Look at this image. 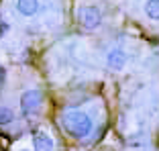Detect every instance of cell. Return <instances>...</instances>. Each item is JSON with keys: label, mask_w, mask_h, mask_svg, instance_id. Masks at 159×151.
Instances as JSON below:
<instances>
[{"label": "cell", "mask_w": 159, "mask_h": 151, "mask_svg": "<svg viewBox=\"0 0 159 151\" xmlns=\"http://www.w3.org/2000/svg\"><path fill=\"white\" fill-rule=\"evenodd\" d=\"M8 33V23L6 21H0V37H4Z\"/></svg>", "instance_id": "cell-9"}, {"label": "cell", "mask_w": 159, "mask_h": 151, "mask_svg": "<svg viewBox=\"0 0 159 151\" xmlns=\"http://www.w3.org/2000/svg\"><path fill=\"white\" fill-rule=\"evenodd\" d=\"M78 21L80 25L88 31H94V29H98L102 25V12H100L96 6H80L78 10Z\"/></svg>", "instance_id": "cell-3"}, {"label": "cell", "mask_w": 159, "mask_h": 151, "mask_svg": "<svg viewBox=\"0 0 159 151\" xmlns=\"http://www.w3.org/2000/svg\"><path fill=\"white\" fill-rule=\"evenodd\" d=\"M53 147H55V143H53V139L45 131H39L33 135V149L35 151H53Z\"/></svg>", "instance_id": "cell-5"}, {"label": "cell", "mask_w": 159, "mask_h": 151, "mask_svg": "<svg viewBox=\"0 0 159 151\" xmlns=\"http://www.w3.org/2000/svg\"><path fill=\"white\" fill-rule=\"evenodd\" d=\"M14 121V110L8 106H0V127H6Z\"/></svg>", "instance_id": "cell-8"}, {"label": "cell", "mask_w": 159, "mask_h": 151, "mask_svg": "<svg viewBox=\"0 0 159 151\" xmlns=\"http://www.w3.org/2000/svg\"><path fill=\"white\" fill-rule=\"evenodd\" d=\"M129 63V55L122 47H112L106 53V67L112 71H122Z\"/></svg>", "instance_id": "cell-4"}, {"label": "cell", "mask_w": 159, "mask_h": 151, "mask_svg": "<svg viewBox=\"0 0 159 151\" xmlns=\"http://www.w3.org/2000/svg\"><path fill=\"white\" fill-rule=\"evenodd\" d=\"M43 106V94L39 90H27L20 96V112L25 117H31V114H37Z\"/></svg>", "instance_id": "cell-2"}, {"label": "cell", "mask_w": 159, "mask_h": 151, "mask_svg": "<svg viewBox=\"0 0 159 151\" xmlns=\"http://www.w3.org/2000/svg\"><path fill=\"white\" fill-rule=\"evenodd\" d=\"M145 14H147V19H151V21H159V0H147Z\"/></svg>", "instance_id": "cell-7"}, {"label": "cell", "mask_w": 159, "mask_h": 151, "mask_svg": "<svg viewBox=\"0 0 159 151\" xmlns=\"http://www.w3.org/2000/svg\"><path fill=\"white\" fill-rule=\"evenodd\" d=\"M2 82H4V70L0 67V88H2Z\"/></svg>", "instance_id": "cell-10"}, {"label": "cell", "mask_w": 159, "mask_h": 151, "mask_svg": "<svg viewBox=\"0 0 159 151\" xmlns=\"http://www.w3.org/2000/svg\"><path fill=\"white\" fill-rule=\"evenodd\" d=\"M61 125L74 139H86L94 129L92 117L78 108H70L61 114Z\"/></svg>", "instance_id": "cell-1"}, {"label": "cell", "mask_w": 159, "mask_h": 151, "mask_svg": "<svg viewBox=\"0 0 159 151\" xmlns=\"http://www.w3.org/2000/svg\"><path fill=\"white\" fill-rule=\"evenodd\" d=\"M16 10L23 16H35L39 12V0H16Z\"/></svg>", "instance_id": "cell-6"}]
</instances>
